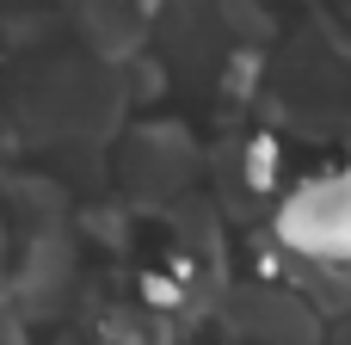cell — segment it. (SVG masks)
Wrapping results in <instances>:
<instances>
[{
  "label": "cell",
  "instance_id": "1",
  "mask_svg": "<svg viewBox=\"0 0 351 345\" xmlns=\"http://www.w3.org/2000/svg\"><path fill=\"white\" fill-rule=\"evenodd\" d=\"M284 235L302 241L308 253H346V247H351V167L339 173V179L308 185V191L290 204Z\"/></svg>",
  "mask_w": 351,
  "mask_h": 345
}]
</instances>
